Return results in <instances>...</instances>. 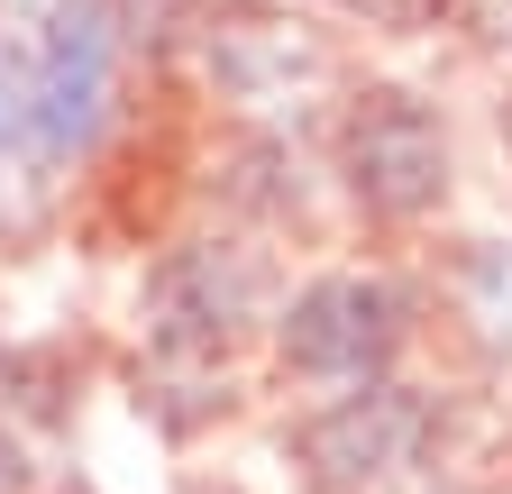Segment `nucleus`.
Masks as SVG:
<instances>
[{"mask_svg": "<svg viewBox=\"0 0 512 494\" xmlns=\"http://www.w3.org/2000/svg\"><path fill=\"white\" fill-rule=\"evenodd\" d=\"M0 37L28 65L37 101V174L83 165L119 110V37L101 0H0Z\"/></svg>", "mask_w": 512, "mask_h": 494, "instance_id": "obj_2", "label": "nucleus"}, {"mask_svg": "<svg viewBox=\"0 0 512 494\" xmlns=\"http://www.w3.org/2000/svg\"><path fill=\"white\" fill-rule=\"evenodd\" d=\"M0 165L37 174V101H28V65L10 55V37H0Z\"/></svg>", "mask_w": 512, "mask_h": 494, "instance_id": "obj_9", "label": "nucleus"}, {"mask_svg": "<svg viewBox=\"0 0 512 494\" xmlns=\"http://www.w3.org/2000/svg\"><path fill=\"white\" fill-rule=\"evenodd\" d=\"M448 119L412 83H357L330 119V174L357 220L375 229H412L448 202Z\"/></svg>", "mask_w": 512, "mask_h": 494, "instance_id": "obj_4", "label": "nucleus"}, {"mask_svg": "<svg viewBox=\"0 0 512 494\" xmlns=\"http://www.w3.org/2000/svg\"><path fill=\"white\" fill-rule=\"evenodd\" d=\"M0 494H37V458H28V440L10 421H0Z\"/></svg>", "mask_w": 512, "mask_h": 494, "instance_id": "obj_10", "label": "nucleus"}, {"mask_svg": "<svg viewBox=\"0 0 512 494\" xmlns=\"http://www.w3.org/2000/svg\"><path fill=\"white\" fill-rule=\"evenodd\" d=\"M412 330H421L412 284L366 275V266H330V275H311L275 302V366L293 385L357 394V385H384L403 366Z\"/></svg>", "mask_w": 512, "mask_h": 494, "instance_id": "obj_3", "label": "nucleus"}, {"mask_svg": "<svg viewBox=\"0 0 512 494\" xmlns=\"http://www.w3.org/2000/svg\"><path fill=\"white\" fill-rule=\"evenodd\" d=\"M202 55H211V92L238 110H293L339 83L330 37L302 10H220L202 19Z\"/></svg>", "mask_w": 512, "mask_h": 494, "instance_id": "obj_6", "label": "nucleus"}, {"mask_svg": "<svg viewBox=\"0 0 512 494\" xmlns=\"http://www.w3.org/2000/svg\"><path fill=\"white\" fill-rule=\"evenodd\" d=\"M138 330H147V366L156 376H192V385H229V357L275 330V275L247 238H174L138 284Z\"/></svg>", "mask_w": 512, "mask_h": 494, "instance_id": "obj_1", "label": "nucleus"}, {"mask_svg": "<svg viewBox=\"0 0 512 494\" xmlns=\"http://www.w3.org/2000/svg\"><path fill=\"white\" fill-rule=\"evenodd\" d=\"M448 440V403L412 376H384L357 394L311 403L284 430V458L302 467L311 494H384V485H412Z\"/></svg>", "mask_w": 512, "mask_h": 494, "instance_id": "obj_5", "label": "nucleus"}, {"mask_svg": "<svg viewBox=\"0 0 512 494\" xmlns=\"http://www.w3.org/2000/svg\"><path fill=\"white\" fill-rule=\"evenodd\" d=\"M119 55H174L183 37H202V0H101Z\"/></svg>", "mask_w": 512, "mask_h": 494, "instance_id": "obj_8", "label": "nucleus"}, {"mask_svg": "<svg viewBox=\"0 0 512 494\" xmlns=\"http://www.w3.org/2000/svg\"><path fill=\"white\" fill-rule=\"evenodd\" d=\"M46 494H101V485H83V476H64V485H46Z\"/></svg>", "mask_w": 512, "mask_h": 494, "instance_id": "obj_12", "label": "nucleus"}, {"mask_svg": "<svg viewBox=\"0 0 512 494\" xmlns=\"http://www.w3.org/2000/svg\"><path fill=\"white\" fill-rule=\"evenodd\" d=\"M384 494H448V485H430V476H412V485H384Z\"/></svg>", "mask_w": 512, "mask_h": 494, "instance_id": "obj_11", "label": "nucleus"}, {"mask_svg": "<svg viewBox=\"0 0 512 494\" xmlns=\"http://www.w3.org/2000/svg\"><path fill=\"white\" fill-rule=\"evenodd\" d=\"M458 312L476 321V339L494 357H512V247L503 238H476L458 257Z\"/></svg>", "mask_w": 512, "mask_h": 494, "instance_id": "obj_7", "label": "nucleus"}]
</instances>
